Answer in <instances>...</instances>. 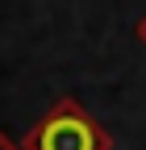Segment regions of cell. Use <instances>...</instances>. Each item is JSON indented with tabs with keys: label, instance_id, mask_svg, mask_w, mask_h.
Masks as SVG:
<instances>
[{
	"label": "cell",
	"instance_id": "1",
	"mask_svg": "<svg viewBox=\"0 0 146 150\" xmlns=\"http://www.w3.org/2000/svg\"><path fill=\"white\" fill-rule=\"evenodd\" d=\"M38 150H96V129L75 112H59L38 129Z\"/></svg>",
	"mask_w": 146,
	"mask_h": 150
}]
</instances>
